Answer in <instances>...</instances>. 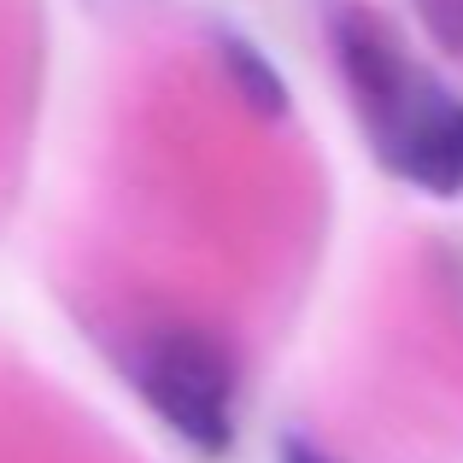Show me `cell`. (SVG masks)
<instances>
[{
	"mask_svg": "<svg viewBox=\"0 0 463 463\" xmlns=\"http://www.w3.org/2000/svg\"><path fill=\"white\" fill-rule=\"evenodd\" d=\"M129 382L141 387L153 417L200 458H223L235 446V375L205 335L194 328L147 335L129 358Z\"/></svg>",
	"mask_w": 463,
	"mask_h": 463,
	"instance_id": "6da1fadb",
	"label": "cell"
},
{
	"mask_svg": "<svg viewBox=\"0 0 463 463\" xmlns=\"http://www.w3.org/2000/svg\"><path fill=\"white\" fill-rule=\"evenodd\" d=\"M375 153L387 158L393 176H405L411 188L434 194V200L463 194V100L434 82H417L393 129L375 141Z\"/></svg>",
	"mask_w": 463,
	"mask_h": 463,
	"instance_id": "7a4b0ae2",
	"label": "cell"
},
{
	"mask_svg": "<svg viewBox=\"0 0 463 463\" xmlns=\"http://www.w3.org/2000/svg\"><path fill=\"white\" fill-rule=\"evenodd\" d=\"M335 59H340V77H346V94L358 106L370 141H382L422 77H411L399 42L375 18H364V12H340L335 18Z\"/></svg>",
	"mask_w": 463,
	"mask_h": 463,
	"instance_id": "3957f363",
	"label": "cell"
},
{
	"mask_svg": "<svg viewBox=\"0 0 463 463\" xmlns=\"http://www.w3.org/2000/svg\"><path fill=\"white\" fill-rule=\"evenodd\" d=\"M217 59H223L229 82L241 89V100H247L259 118H282V112H288V82L276 77V65H270V59H264L252 42L223 35V42H217Z\"/></svg>",
	"mask_w": 463,
	"mask_h": 463,
	"instance_id": "277c9868",
	"label": "cell"
},
{
	"mask_svg": "<svg viewBox=\"0 0 463 463\" xmlns=\"http://www.w3.org/2000/svg\"><path fill=\"white\" fill-rule=\"evenodd\" d=\"M417 12H422L429 42L440 47V53L463 59V0H417Z\"/></svg>",
	"mask_w": 463,
	"mask_h": 463,
	"instance_id": "5b68a950",
	"label": "cell"
},
{
	"mask_svg": "<svg viewBox=\"0 0 463 463\" xmlns=\"http://www.w3.org/2000/svg\"><path fill=\"white\" fill-rule=\"evenodd\" d=\"M276 463H335V458H328L323 446H311V440H299V434H288L282 452H276Z\"/></svg>",
	"mask_w": 463,
	"mask_h": 463,
	"instance_id": "8992f818",
	"label": "cell"
}]
</instances>
